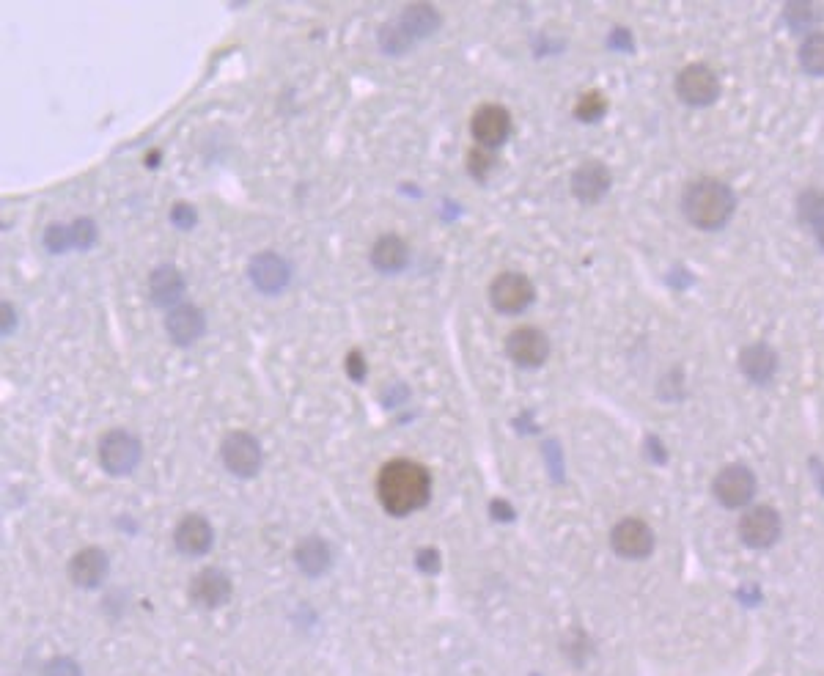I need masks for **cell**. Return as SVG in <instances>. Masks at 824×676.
Returning <instances> with one entry per match:
<instances>
[{
	"instance_id": "6da1fadb",
	"label": "cell",
	"mask_w": 824,
	"mask_h": 676,
	"mask_svg": "<svg viewBox=\"0 0 824 676\" xmlns=\"http://www.w3.org/2000/svg\"><path fill=\"white\" fill-rule=\"evenodd\" d=\"M377 492H380L385 512L393 514V517H407V514L418 512V509H423L429 503L432 476L418 462L396 459V462H388L380 470Z\"/></svg>"
},
{
	"instance_id": "7a4b0ae2",
	"label": "cell",
	"mask_w": 824,
	"mask_h": 676,
	"mask_svg": "<svg viewBox=\"0 0 824 676\" xmlns=\"http://www.w3.org/2000/svg\"><path fill=\"white\" fill-rule=\"evenodd\" d=\"M682 209L687 220L704 231L723 229L734 209H737V196L734 190L717 179H698L687 187L682 198Z\"/></svg>"
},
{
	"instance_id": "3957f363",
	"label": "cell",
	"mask_w": 824,
	"mask_h": 676,
	"mask_svg": "<svg viewBox=\"0 0 824 676\" xmlns=\"http://www.w3.org/2000/svg\"><path fill=\"white\" fill-rule=\"evenodd\" d=\"M99 462L110 476H127L141 462V440L130 432L113 429L99 440Z\"/></svg>"
},
{
	"instance_id": "277c9868",
	"label": "cell",
	"mask_w": 824,
	"mask_h": 676,
	"mask_svg": "<svg viewBox=\"0 0 824 676\" xmlns=\"http://www.w3.org/2000/svg\"><path fill=\"white\" fill-rule=\"evenodd\" d=\"M533 297V281L522 273H500L489 286V300L500 314H522L533 303Z\"/></svg>"
},
{
	"instance_id": "5b68a950",
	"label": "cell",
	"mask_w": 824,
	"mask_h": 676,
	"mask_svg": "<svg viewBox=\"0 0 824 676\" xmlns=\"http://www.w3.org/2000/svg\"><path fill=\"white\" fill-rule=\"evenodd\" d=\"M223 465L228 473H234L237 479H253L261 468V446L259 440L248 432H231L223 440Z\"/></svg>"
},
{
	"instance_id": "8992f818",
	"label": "cell",
	"mask_w": 824,
	"mask_h": 676,
	"mask_svg": "<svg viewBox=\"0 0 824 676\" xmlns=\"http://www.w3.org/2000/svg\"><path fill=\"white\" fill-rule=\"evenodd\" d=\"M712 492L726 509H742L756 495V476L745 465H728L715 476Z\"/></svg>"
},
{
	"instance_id": "52a82bcc",
	"label": "cell",
	"mask_w": 824,
	"mask_h": 676,
	"mask_svg": "<svg viewBox=\"0 0 824 676\" xmlns=\"http://www.w3.org/2000/svg\"><path fill=\"white\" fill-rule=\"evenodd\" d=\"M676 94L693 108H706L720 94V83H717V75L709 66L693 64L682 69V75L676 77Z\"/></svg>"
},
{
	"instance_id": "ba28073f",
	"label": "cell",
	"mask_w": 824,
	"mask_h": 676,
	"mask_svg": "<svg viewBox=\"0 0 824 676\" xmlns=\"http://www.w3.org/2000/svg\"><path fill=\"white\" fill-rule=\"evenodd\" d=\"M781 536V514L770 506H753L739 520V539L753 550L770 547Z\"/></svg>"
},
{
	"instance_id": "9c48e42d",
	"label": "cell",
	"mask_w": 824,
	"mask_h": 676,
	"mask_svg": "<svg viewBox=\"0 0 824 676\" xmlns=\"http://www.w3.org/2000/svg\"><path fill=\"white\" fill-rule=\"evenodd\" d=\"M470 130L478 146L484 149H500L503 143L509 141L511 135V116L503 105H481L476 110V116L470 121Z\"/></svg>"
},
{
	"instance_id": "30bf717a",
	"label": "cell",
	"mask_w": 824,
	"mask_h": 676,
	"mask_svg": "<svg viewBox=\"0 0 824 676\" xmlns=\"http://www.w3.org/2000/svg\"><path fill=\"white\" fill-rule=\"evenodd\" d=\"M506 352L522 369H539L550 355V338L539 328H517L506 338Z\"/></svg>"
},
{
	"instance_id": "8fae6325",
	"label": "cell",
	"mask_w": 824,
	"mask_h": 676,
	"mask_svg": "<svg viewBox=\"0 0 824 676\" xmlns=\"http://www.w3.org/2000/svg\"><path fill=\"white\" fill-rule=\"evenodd\" d=\"M248 278L261 295H281L283 289L289 286V281H292V270H289L286 259H281L278 253H259L250 262Z\"/></svg>"
},
{
	"instance_id": "7c38bea8",
	"label": "cell",
	"mask_w": 824,
	"mask_h": 676,
	"mask_svg": "<svg viewBox=\"0 0 824 676\" xmlns=\"http://www.w3.org/2000/svg\"><path fill=\"white\" fill-rule=\"evenodd\" d=\"M610 545H613V550H616L621 558L638 561V558H646L651 550H654V534H651V528L643 523V520L627 517V520H621V523L613 528Z\"/></svg>"
},
{
	"instance_id": "4fadbf2b",
	"label": "cell",
	"mask_w": 824,
	"mask_h": 676,
	"mask_svg": "<svg viewBox=\"0 0 824 676\" xmlns=\"http://www.w3.org/2000/svg\"><path fill=\"white\" fill-rule=\"evenodd\" d=\"M110 572V561L108 556H105V550H99V547H86V550H80L75 558H72V564H69V578H72V583H75L77 589H97V586H102L105 583V578H108Z\"/></svg>"
},
{
	"instance_id": "5bb4252c",
	"label": "cell",
	"mask_w": 824,
	"mask_h": 676,
	"mask_svg": "<svg viewBox=\"0 0 824 676\" xmlns=\"http://www.w3.org/2000/svg\"><path fill=\"white\" fill-rule=\"evenodd\" d=\"M610 182L613 179H610L608 165L588 160V163L580 165L575 174H572V193L583 204H597V201L608 196Z\"/></svg>"
},
{
	"instance_id": "9a60e30c",
	"label": "cell",
	"mask_w": 824,
	"mask_h": 676,
	"mask_svg": "<svg viewBox=\"0 0 824 676\" xmlns=\"http://www.w3.org/2000/svg\"><path fill=\"white\" fill-rule=\"evenodd\" d=\"M165 330H168V338L174 341L176 347H190V344H196L198 338L204 336V311L198 306H190V303H182V306H176L174 311L168 314V319H165Z\"/></svg>"
},
{
	"instance_id": "2e32d148",
	"label": "cell",
	"mask_w": 824,
	"mask_h": 676,
	"mask_svg": "<svg viewBox=\"0 0 824 676\" xmlns=\"http://www.w3.org/2000/svg\"><path fill=\"white\" fill-rule=\"evenodd\" d=\"M190 597L206 611H215L231 597V580L223 569H204L190 583Z\"/></svg>"
},
{
	"instance_id": "e0dca14e",
	"label": "cell",
	"mask_w": 824,
	"mask_h": 676,
	"mask_svg": "<svg viewBox=\"0 0 824 676\" xmlns=\"http://www.w3.org/2000/svg\"><path fill=\"white\" fill-rule=\"evenodd\" d=\"M174 542L179 547V553H185V556H204L212 547V528H209L204 517L187 514L185 520L176 525Z\"/></svg>"
},
{
	"instance_id": "ac0fdd59",
	"label": "cell",
	"mask_w": 824,
	"mask_h": 676,
	"mask_svg": "<svg viewBox=\"0 0 824 676\" xmlns=\"http://www.w3.org/2000/svg\"><path fill=\"white\" fill-rule=\"evenodd\" d=\"M407 262H410V248H407V242L399 234H385L371 248V264L382 275L402 273Z\"/></svg>"
},
{
	"instance_id": "d6986e66",
	"label": "cell",
	"mask_w": 824,
	"mask_h": 676,
	"mask_svg": "<svg viewBox=\"0 0 824 676\" xmlns=\"http://www.w3.org/2000/svg\"><path fill=\"white\" fill-rule=\"evenodd\" d=\"M149 295L154 306H176L185 295V278L176 270L174 264H163L149 275Z\"/></svg>"
},
{
	"instance_id": "ffe728a7",
	"label": "cell",
	"mask_w": 824,
	"mask_h": 676,
	"mask_svg": "<svg viewBox=\"0 0 824 676\" xmlns=\"http://www.w3.org/2000/svg\"><path fill=\"white\" fill-rule=\"evenodd\" d=\"M294 564L300 567V572H305L308 578H319L325 575L330 564H333V553H330V545L325 539H316V536H308L303 539L297 550H294Z\"/></svg>"
},
{
	"instance_id": "44dd1931",
	"label": "cell",
	"mask_w": 824,
	"mask_h": 676,
	"mask_svg": "<svg viewBox=\"0 0 824 676\" xmlns=\"http://www.w3.org/2000/svg\"><path fill=\"white\" fill-rule=\"evenodd\" d=\"M739 366L745 371V377H750L753 382H770L778 371V355L775 349L767 347V344H753L748 347L742 355H739Z\"/></svg>"
},
{
	"instance_id": "7402d4cb",
	"label": "cell",
	"mask_w": 824,
	"mask_h": 676,
	"mask_svg": "<svg viewBox=\"0 0 824 676\" xmlns=\"http://www.w3.org/2000/svg\"><path fill=\"white\" fill-rule=\"evenodd\" d=\"M399 28L410 36L412 42H418V39H423V36H429V33H434L440 28V14H437L434 6H423V3H418V6L404 9L402 20H399Z\"/></svg>"
},
{
	"instance_id": "603a6c76",
	"label": "cell",
	"mask_w": 824,
	"mask_h": 676,
	"mask_svg": "<svg viewBox=\"0 0 824 676\" xmlns=\"http://www.w3.org/2000/svg\"><path fill=\"white\" fill-rule=\"evenodd\" d=\"M800 66L808 75H824V33L805 36L800 47Z\"/></svg>"
},
{
	"instance_id": "cb8c5ba5",
	"label": "cell",
	"mask_w": 824,
	"mask_h": 676,
	"mask_svg": "<svg viewBox=\"0 0 824 676\" xmlns=\"http://www.w3.org/2000/svg\"><path fill=\"white\" fill-rule=\"evenodd\" d=\"M605 113H608V99L602 97L599 91H586L583 97L577 99L575 116L580 121H586V124H597Z\"/></svg>"
},
{
	"instance_id": "d4e9b609",
	"label": "cell",
	"mask_w": 824,
	"mask_h": 676,
	"mask_svg": "<svg viewBox=\"0 0 824 676\" xmlns=\"http://www.w3.org/2000/svg\"><path fill=\"white\" fill-rule=\"evenodd\" d=\"M797 207H800V220H805L814 229L816 223L824 218V190H805L800 201H797Z\"/></svg>"
},
{
	"instance_id": "484cf974",
	"label": "cell",
	"mask_w": 824,
	"mask_h": 676,
	"mask_svg": "<svg viewBox=\"0 0 824 676\" xmlns=\"http://www.w3.org/2000/svg\"><path fill=\"white\" fill-rule=\"evenodd\" d=\"M467 168H470V174L476 176V179H487V174L495 168V154L489 152V149H484V146H478V149H473V152L467 154Z\"/></svg>"
},
{
	"instance_id": "4316f807",
	"label": "cell",
	"mask_w": 824,
	"mask_h": 676,
	"mask_svg": "<svg viewBox=\"0 0 824 676\" xmlns=\"http://www.w3.org/2000/svg\"><path fill=\"white\" fill-rule=\"evenodd\" d=\"M44 245H47L50 253H64L69 248H75L72 245V231L64 229V226H50L47 234H44Z\"/></svg>"
},
{
	"instance_id": "83f0119b",
	"label": "cell",
	"mask_w": 824,
	"mask_h": 676,
	"mask_svg": "<svg viewBox=\"0 0 824 676\" xmlns=\"http://www.w3.org/2000/svg\"><path fill=\"white\" fill-rule=\"evenodd\" d=\"M72 245L75 248H80V251H86V248H91L94 245V240H97V229H94V223L91 220H77L75 226H72Z\"/></svg>"
},
{
	"instance_id": "f1b7e54d",
	"label": "cell",
	"mask_w": 824,
	"mask_h": 676,
	"mask_svg": "<svg viewBox=\"0 0 824 676\" xmlns=\"http://www.w3.org/2000/svg\"><path fill=\"white\" fill-rule=\"evenodd\" d=\"M171 220H174V226H179L182 231L190 229V226L196 223V209L187 207V204H176Z\"/></svg>"
},
{
	"instance_id": "f546056e",
	"label": "cell",
	"mask_w": 824,
	"mask_h": 676,
	"mask_svg": "<svg viewBox=\"0 0 824 676\" xmlns=\"http://www.w3.org/2000/svg\"><path fill=\"white\" fill-rule=\"evenodd\" d=\"M44 676H80V668H77L72 660L61 657V660H53V663L47 666Z\"/></svg>"
},
{
	"instance_id": "4dcf8cb0",
	"label": "cell",
	"mask_w": 824,
	"mask_h": 676,
	"mask_svg": "<svg viewBox=\"0 0 824 676\" xmlns=\"http://www.w3.org/2000/svg\"><path fill=\"white\" fill-rule=\"evenodd\" d=\"M418 567H421L423 572H434V569L440 567V556H437L434 550H421V553H418Z\"/></svg>"
},
{
	"instance_id": "1f68e13d",
	"label": "cell",
	"mask_w": 824,
	"mask_h": 676,
	"mask_svg": "<svg viewBox=\"0 0 824 676\" xmlns=\"http://www.w3.org/2000/svg\"><path fill=\"white\" fill-rule=\"evenodd\" d=\"M349 363V374L355 377V380H363L366 377V363H360V352H352L347 358Z\"/></svg>"
},
{
	"instance_id": "d6a6232c",
	"label": "cell",
	"mask_w": 824,
	"mask_h": 676,
	"mask_svg": "<svg viewBox=\"0 0 824 676\" xmlns=\"http://www.w3.org/2000/svg\"><path fill=\"white\" fill-rule=\"evenodd\" d=\"M492 514H495V517H503V520H511V509L503 501L492 503Z\"/></svg>"
},
{
	"instance_id": "836d02e7",
	"label": "cell",
	"mask_w": 824,
	"mask_h": 676,
	"mask_svg": "<svg viewBox=\"0 0 824 676\" xmlns=\"http://www.w3.org/2000/svg\"><path fill=\"white\" fill-rule=\"evenodd\" d=\"M814 231H816V240H819V245H822V248H824V218L819 220V223H816Z\"/></svg>"
}]
</instances>
